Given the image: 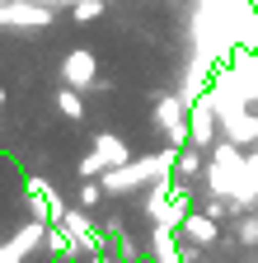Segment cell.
<instances>
[{
    "mask_svg": "<svg viewBox=\"0 0 258 263\" xmlns=\"http://www.w3.org/2000/svg\"><path fill=\"white\" fill-rule=\"evenodd\" d=\"M146 212H150V221H155V226H183V216H188L183 193H169V179H160V188L150 193Z\"/></svg>",
    "mask_w": 258,
    "mask_h": 263,
    "instance_id": "cell-1",
    "label": "cell"
},
{
    "mask_svg": "<svg viewBox=\"0 0 258 263\" xmlns=\"http://www.w3.org/2000/svg\"><path fill=\"white\" fill-rule=\"evenodd\" d=\"M155 118H160V127H165V137H169V146H174V151L192 146V132H188V122H183V104H178L174 94L155 104Z\"/></svg>",
    "mask_w": 258,
    "mask_h": 263,
    "instance_id": "cell-2",
    "label": "cell"
},
{
    "mask_svg": "<svg viewBox=\"0 0 258 263\" xmlns=\"http://www.w3.org/2000/svg\"><path fill=\"white\" fill-rule=\"evenodd\" d=\"M188 132H192V146H211V137H216V108H211V99L192 104V122H188Z\"/></svg>",
    "mask_w": 258,
    "mask_h": 263,
    "instance_id": "cell-3",
    "label": "cell"
},
{
    "mask_svg": "<svg viewBox=\"0 0 258 263\" xmlns=\"http://www.w3.org/2000/svg\"><path fill=\"white\" fill-rule=\"evenodd\" d=\"M183 235H188V245L207 249V245L216 240V216H207V212H188V216H183Z\"/></svg>",
    "mask_w": 258,
    "mask_h": 263,
    "instance_id": "cell-4",
    "label": "cell"
},
{
    "mask_svg": "<svg viewBox=\"0 0 258 263\" xmlns=\"http://www.w3.org/2000/svg\"><path fill=\"white\" fill-rule=\"evenodd\" d=\"M61 71H66V85H89V80H94V52H89V47H75Z\"/></svg>",
    "mask_w": 258,
    "mask_h": 263,
    "instance_id": "cell-5",
    "label": "cell"
},
{
    "mask_svg": "<svg viewBox=\"0 0 258 263\" xmlns=\"http://www.w3.org/2000/svg\"><path fill=\"white\" fill-rule=\"evenodd\" d=\"M61 226H66L71 235L80 240V249H94V254L104 249V235H99V230H94V226L85 221V212H66V221H61Z\"/></svg>",
    "mask_w": 258,
    "mask_h": 263,
    "instance_id": "cell-6",
    "label": "cell"
},
{
    "mask_svg": "<svg viewBox=\"0 0 258 263\" xmlns=\"http://www.w3.org/2000/svg\"><path fill=\"white\" fill-rule=\"evenodd\" d=\"M94 151L108 160V170H117V164H127V160H132V155H127V146H122L117 137H108V132H99V137H94Z\"/></svg>",
    "mask_w": 258,
    "mask_h": 263,
    "instance_id": "cell-7",
    "label": "cell"
},
{
    "mask_svg": "<svg viewBox=\"0 0 258 263\" xmlns=\"http://www.w3.org/2000/svg\"><path fill=\"white\" fill-rule=\"evenodd\" d=\"M75 245H80V240L71 235V230H66V226H61V221H52V230H47V249H52V254H61V258H66V254H71Z\"/></svg>",
    "mask_w": 258,
    "mask_h": 263,
    "instance_id": "cell-8",
    "label": "cell"
},
{
    "mask_svg": "<svg viewBox=\"0 0 258 263\" xmlns=\"http://www.w3.org/2000/svg\"><path fill=\"white\" fill-rule=\"evenodd\" d=\"M56 108L66 113V118H80V113H85V104H80V94H75V85H71V89H56Z\"/></svg>",
    "mask_w": 258,
    "mask_h": 263,
    "instance_id": "cell-9",
    "label": "cell"
},
{
    "mask_svg": "<svg viewBox=\"0 0 258 263\" xmlns=\"http://www.w3.org/2000/svg\"><path fill=\"white\" fill-rule=\"evenodd\" d=\"M104 193H108L104 183H94V179H85V188H80V207H85V212H94V207L104 202Z\"/></svg>",
    "mask_w": 258,
    "mask_h": 263,
    "instance_id": "cell-10",
    "label": "cell"
},
{
    "mask_svg": "<svg viewBox=\"0 0 258 263\" xmlns=\"http://www.w3.org/2000/svg\"><path fill=\"white\" fill-rule=\"evenodd\" d=\"M80 174H85V179H99V174H108V160H104L99 151H89V155L80 160Z\"/></svg>",
    "mask_w": 258,
    "mask_h": 263,
    "instance_id": "cell-11",
    "label": "cell"
},
{
    "mask_svg": "<svg viewBox=\"0 0 258 263\" xmlns=\"http://www.w3.org/2000/svg\"><path fill=\"white\" fill-rule=\"evenodd\" d=\"M197 164H202V160H197V146H183V151H178V160H174V170L188 179V174H197Z\"/></svg>",
    "mask_w": 258,
    "mask_h": 263,
    "instance_id": "cell-12",
    "label": "cell"
},
{
    "mask_svg": "<svg viewBox=\"0 0 258 263\" xmlns=\"http://www.w3.org/2000/svg\"><path fill=\"white\" fill-rule=\"evenodd\" d=\"M104 14V0H75V24H94Z\"/></svg>",
    "mask_w": 258,
    "mask_h": 263,
    "instance_id": "cell-13",
    "label": "cell"
},
{
    "mask_svg": "<svg viewBox=\"0 0 258 263\" xmlns=\"http://www.w3.org/2000/svg\"><path fill=\"white\" fill-rule=\"evenodd\" d=\"M253 155H258V151H253Z\"/></svg>",
    "mask_w": 258,
    "mask_h": 263,
    "instance_id": "cell-14",
    "label": "cell"
}]
</instances>
